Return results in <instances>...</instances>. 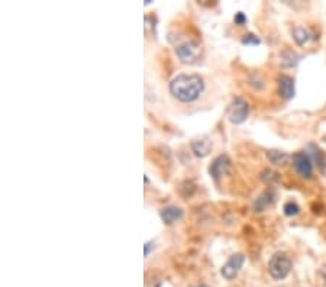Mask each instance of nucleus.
Instances as JSON below:
<instances>
[{
  "mask_svg": "<svg viewBox=\"0 0 326 287\" xmlns=\"http://www.w3.org/2000/svg\"><path fill=\"white\" fill-rule=\"evenodd\" d=\"M204 91V80L199 74H178L170 82V93L181 103H193Z\"/></svg>",
  "mask_w": 326,
  "mask_h": 287,
  "instance_id": "1",
  "label": "nucleus"
},
{
  "mask_svg": "<svg viewBox=\"0 0 326 287\" xmlns=\"http://www.w3.org/2000/svg\"><path fill=\"white\" fill-rule=\"evenodd\" d=\"M175 54H177V57L180 58L181 63L192 66V64H196L202 58L203 48H202V45L199 44L197 41L187 40V41L175 44Z\"/></svg>",
  "mask_w": 326,
  "mask_h": 287,
  "instance_id": "2",
  "label": "nucleus"
},
{
  "mask_svg": "<svg viewBox=\"0 0 326 287\" xmlns=\"http://www.w3.org/2000/svg\"><path fill=\"white\" fill-rule=\"evenodd\" d=\"M291 267L293 263L285 252H276L268 261V273L274 280L280 282L290 274Z\"/></svg>",
  "mask_w": 326,
  "mask_h": 287,
  "instance_id": "3",
  "label": "nucleus"
},
{
  "mask_svg": "<svg viewBox=\"0 0 326 287\" xmlns=\"http://www.w3.org/2000/svg\"><path fill=\"white\" fill-rule=\"evenodd\" d=\"M249 115V105L248 102L241 97V96H235L228 108V119L231 123L234 125H241L248 119Z\"/></svg>",
  "mask_w": 326,
  "mask_h": 287,
  "instance_id": "4",
  "label": "nucleus"
},
{
  "mask_svg": "<svg viewBox=\"0 0 326 287\" xmlns=\"http://www.w3.org/2000/svg\"><path fill=\"white\" fill-rule=\"evenodd\" d=\"M244 263H245V255H244V254H241V252L232 254V255L228 258V261L222 265V268H220L222 277H223L225 280H234L239 274V271H241Z\"/></svg>",
  "mask_w": 326,
  "mask_h": 287,
  "instance_id": "5",
  "label": "nucleus"
},
{
  "mask_svg": "<svg viewBox=\"0 0 326 287\" xmlns=\"http://www.w3.org/2000/svg\"><path fill=\"white\" fill-rule=\"evenodd\" d=\"M231 160H229V157L226 154H222L216 157L215 160H213V163L210 164V167H209V174L210 177L219 183V180L222 178L223 176H226L228 173H229V170H231Z\"/></svg>",
  "mask_w": 326,
  "mask_h": 287,
  "instance_id": "6",
  "label": "nucleus"
},
{
  "mask_svg": "<svg viewBox=\"0 0 326 287\" xmlns=\"http://www.w3.org/2000/svg\"><path fill=\"white\" fill-rule=\"evenodd\" d=\"M293 165L296 171L303 178L313 177V163H312V158L306 153H296L293 155Z\"/></svg>",
  "mask_w": 326,
  "mask_h": 287,
  "instance_id": "7",
  "label": "nucleus"
},
{
  "mask_svg": "<svg viewBox=\"0 0 326 287\" xmlns=\"http://www.w3.org/2000/svg\"><path fill=\"white\" fill-rule=\"evenodd\" d=\"M279 91H280V96L285 100H290L294 97L296 94V88H294V79L287 76V74H283L279 77Z\"/></svg>",
  "mask_w": 326,
  "mask_h": 287,
  "instance_id": "8",
  "label": "nucleus"
},
{
  "mask_svg": "<svg viewBox=\"0 0 326 287\" xmlns=\"http://www.w3.org/2000/svg\"><path fill=\"white\" fill-rule=\"evenodd\" d=\"M160 218L165 225H173L183 218V209L178 206H167L160 210Z\"/></svg>",
  "mask_w": 326,
  "mask_h": 287,
  "instance_id": "9",
  "label": "nucleus"
},
{
  "mask_svg": "<svg viewBox=\"0 0 326 287\" xmlns=\"http://www.w3.org/2000/svg\"><path fill=\"white\" fill-rule=\"evenodd\" d=\"M274 203V193L271 190L264 192L261 196H258L254 202V209L255 212H264L268 206H271Z\"/></svg>",
  "mask_w": 326,
  "mask_h": 287,
  "instance_id": "10",
  "label": "nucleus"
},
{
  "mask_svg": "<svg viewBox=\"0 0 326 287\" xmlns=\"http://www.w3.org/2000/svg\"><path fill=\"white\" fill-rule=\"evenodd\" d=\"M210 150H212V144L207 139H195L192 142V151L195 153L196 157L203 158V157L209 155Z\"/></svg>",
  "mask_w": 326,
  "mask_h": 287,
  "instance_id": "11",
  "label": "nucleus"
},
{
  "mask_svg": "<svg viewBox=\"0 0 326 287\" xmlns=\"http://www.w3.org/2000/svg\"><path fill=\"white\" fill-rule=\"evenodd\" d=\"M267 158L271 164L280 167V165H285L290 160V155L284 151H280V150H270L267 151Z\"/></svg>",
  "mask_w": 326,
  "mask_h": 287,
  "instance_id": "12",
  "label": "nucleus"
},
{
  "mask_svg": "<svg viewBox=\"0 0 326 287\" xmlns=\"http://www.w3.org/2000/svg\"><path fill=\"white\" fill-rule=\"evenodd\" d=\"M299 61L300 57L290 49H284L283 52H280V64L283 67H296Z\"/></svg>",
  "mask_w": 326,
  "mask_h": 287,
  "instance_id": "13",
  "label": "nucleus"
},
{
  "mask_svg": "<svg viewBox=\"0 0 326 287\" xmlns=\"http://www.w3.org/2000/svg\"><path fill=\"white\" fill-rule=\"evenodd\" d=\"M309 148L312 150V153H310V155H312V158H313V161L316 163V165L321 168V171L322 173H325V168H326V157L325 154L316 147V145H309Z\"/></svg>",
  "mask_w": 326,
  "mask_h": 287,
  "instance_id": "14",
  "label": "nucleus"
},
{
  "mask_svg": "<svg viewBox=\"0 0 326 287\" xmlns=\"http://www.w3.org/2000/svg\"><path fill=\"white\" fill-rule=\"evenodd\" d=\"M293 38H294L296 44L303 46L310 40V32L306 28H303V26H296L293 29Z\"/></svg>",
  "mask_w": 326,
  "mask_h": 287,
  "instance_id": "15",
  "label": "nucleus"
},
{
  "mask_svg": "<svg viewBox=\"0 0 326 287\" xmlns=\"http://www.w3.org/2000/svg\"><path fill=\"white\" fill-rule=\"evenodd\" d=\"M283 210H284V215H285V216H290V218H293V216H296V215L300 213V207H299V205H297L296 202H287V203L284 205Z\"/></svg>",
  "mask_w": 326,
  "mask_h": 287,
  "instance_id": "16",
  "label": "nucleus"
},
{
  "mask_svg": "<svg viewBox=\"0 0 326 287\" xmlns=\"http://www.w3.org/2000/svg\"><path fill=\"white\" fill-rule=\"evenodd\" d=\"M261 178H262L265 183L273 184V183H276V181L279 180V174H277L276 171H273V170H264V171H262V176H261Z\"/></svg>",
  "mask_w": 326,
  "mask_h": 287,
  "instance_id": "17",
  "label": "nucleus"
},
{
  "mask_svg": "<svg viewBox=\"0 0 326 287\" xmlns=\"http://www.w3.org/2000/svg\"><path fill=\"white\" fill-rule=\"evenodd\" d=\"M316 286L326 287V265L321 267L316 273Z\"/></svg>",
  "mask_w": 326,
  "mask_h": 287,
  "instance_id": "18",
  "label": "nucleus"
},
{
  "mask_svg": "<svg viewBox=\"0 0 326 287\" xmlns=\"http://www.w3.org/2000/svg\"><path fill=\"white\" fill-rule=\"evenodd\" d=\"M242 44L244 45H260L261 44V40L257 37V35H254V34H246V35H244V38H242Z\"/></svg>",
  "mask_w": 326,
  "mask_h": 287,
  "instance_id": "19",
  "label": "nucleus"
},
{
  "mask_svg": "<svg viewBox=\"0 0 326 287\" xmlns=\"http://www.w3.org/2000/svg\"><path fill=\"white\" fill-rule=\"evenodd\" d=\"M234 21H235V23L237 25H239V26H242V25H245L246 23V16H245V13L244 12H238L237 15H235V18H234Z\"/></svg>",
  "mask_w": 326,
  "mask_h": 287,
  "instance_id": "20",
  "label": "nucleus"
},
{
  "mask_svg": "<svg viewBox=\"0 0 326 287\" xmlns=\"http://www.w3.org/2000/svg\"><path fill=\"white\" fill-rule=\"evenodd\" d=\"M152 248H155V244L152 243V241L145 243V245H144V252H145V257H148V255H150V252H151Z\"/></svg>",
  "mask_w": 326,
  "mask_h": 287,
  "instance_id": "21",
  "label": "nucleus"
},
{
  "mask_svg": "<svg viewBox=\"0 0 326 287\" xmlns=\"http://www.w3.org/2000/svg\"><path fill=\"white\" fill-rule=\"evenodd\" d=\"M192 287H209V286H207V285H195V286Z\"/></svg>",
  "mask_w": 326,
  "mask_h": 287,
  "instance_id": "22",
  "label": "nucleus"
},
{
  "mask_svg": "<svg viewBox=\"0 0 326 287\" xmlns=\"http://www.w3.org/2000/svg\"><path fill=\"white\" fill-rule=\"evenodd\" d=\"M158 287H161V286H158Z\"/></svg>",
  "mask_w": 326,
  "mask_h": 287,
  "instance_id": "23",
  "label": "nucleus"
}]
</instances>
